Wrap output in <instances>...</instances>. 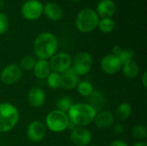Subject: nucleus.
I'll use <instances>...</instances> for the list:
<instances>
[{
    "mask_svg": "<svg viewBox=\"0 0 147 146\" xmlns=\"http://www.w3.org/2000/svg\"><path fill=\"white\" fill-rule=\"evenodd\" d=\"M59 42L57 37L50 32L40 34L34 41V52L39 59H51L58 49Z\"/></svg>",
    "mask_w": 147,
    "mask_h": 146,
    "instance_id": "obj_1",
    "label": "nucleus"
},
{
    "mask_svg": "<svg viewBox=\"0 0 147 146\" xmlns=\"http://www.w3.org/2000/svg\"><path fill=\"white\" fill-rule=\"evenodd\" d=\"M96 113L97 112L88 103L81 102L72 104L67 112V115L70 121L76 126L84 127L94 121Z\"/></svg>",
    "mask_w": 147,
    "mask_h": 146,
    "instance_id": "obj_2",
    "label": "nucleus"
},
{
    "mask_svg": "<svg viewBox=\"0 0 147 146\" xmlns=\"http://www.w3.org/2000/svg\"><path fill=\"white\" fill-rule=\"evenodd\" d=\"M19 120L17 108L9 102L0 103V133L12 130Z\"/></svg>",
    "mask_w": 147,
    "mask_h": 146,
    "instance_id": "obj_3",
    "label": "nucleus"
},
{
    "mask_svg": "<svg viewBox=\"0 0 147 146\" xmlns=\"http://www.w3.org/2000/svg\"><path fill=\"white\" fill-rule=\"evenodd\" d=\"M99 22V16L96 10L90 8L81 9L76 17V27L81 33H90L95 30Z\"/></svg>",
    "mask_w": 147,
    "mask_h": 146,
    "instance_id": "obj_4",
    "label": "nucleus"
},
{
    "mask_svg": "<svg viewBox=\"0 0 147 146\" xmlns=\"http://www.w3.org/2000/svg\"><path fill=\"white\" fill-rule=\"evenodd\" d=\"M70 120L67 113L55 109L46 117V126L53 133H62L68 129Z\"/></svg>",
    "mask_w": 147,
    "mask_h": 146,
    "instance_id": "obj_5",
    "label": "nucleus"
},
{
    "mask_svg": "<svg viewBox=\"0 0 147 146\" xmlns=\"http://www.w3.org/2000/svg\"><path fill=\"white\" fill-rule=\"evenodd\" d=\"M44 5L39 0H27L21 8L22 16L28 21L39 19L43 14Z\"/></svg>",
    "mask_w": 147,
    "mask_h": 146,
    "instance_id": "obj_6",
    "label": "nucleus"
},
{
    "mask_svg": "<svg viewBox=\"0 0 147 146\" xmlns=\"http://www.w3.org/2000/svg\"><path fill=\"white\" fill-rule=\"evenodd\" d=\"M92 67V58L87 52H78L73 59L72 70L79 76L87 74Z\"/></svg>",
    "mask_w": 147,
    "mask_h": 146,
    "instance_id": "obj_7",
    "label": "nucleus"
},
{
    "mask_svg": "<svg viewBox=\"0 0 147 146\" xmlns=\"http://www.w3.org/2000/svg\"><path fill=\"white\" fill-rule=\"evenodd\" d=\"M49 65L53 72L62 74L71 67V58L65 52L55 53L51 58Z\"/></svg>",
    "mask_w": 147,
    "mask_h": 146,
    "instance_id": "obj_8",
    "label": "nucleus"
},
{
    "mask_svg": "<svg viewBox=\"0 0 147 146\" xmlns=\"http://www.w3.org/2000/svg\"><path fill=\"white\" fill-rule=\"evenodd\" d=\"M22 75V71L20 66L16 64H10L2 71L0 74V80L5 85H12L20 80Z\"/></svg>",
    "mask_w": 147,
    "mask_h": 146,
    "instance_id": "obj_9",
    "label": "nucleus"
},
{
    "mask_svg": "<svg viewBox=\"0 0 147 146\" xmlns=\"http://www.w3.org/2000/svg\"><path fill=\"white\" fill-rule=\"evenodd\" d=\"M47 133L46 125L40 120L32 121L27 128V136L32 142L41 141Z\"/></svg>",
    "mask_w": 147,
    "mask_h": 146,
    "instance_id": "obj_10",
    "label": "nucleus"
},
{
    "mask_svg": "<svg viewBox=\"0 0 147 146\" xmlns=\"http://www.w3.org/2000/svg\"><path fill=\"white\" fill-rule=\"evenodd\" d=\"M90 132L81 126H76L71 132V140L77 146H88L91 142Z\"/></svg>",
    "mask_w": 147,
    "mask_h": 146,
    "instance_id": "obj_11",
    "label": "nucleus"
},
{
    "mask_svg": "<svg viewBox=\"0 0 147 146\" xmlns=\"http://www.w3.org/2000/svg\"><path fill=\"white\" fill-rule=\"evenodd\" d=\"M122 65L117 56L113 54H108L102 59L101 61V68L103 72L107 74H115L118 72Z\"/></svg>",
    "mask_w": 147,
    "mask_h": 146,
    "instance_id": "obj_12",
    "label": "nucleus"
},
{
    "mask_svg": "<svg viewBox=\"0 0 147 146\" xmlns=\"http://www.w3.org/2000/svg\"><path fill=\"white\" fill-rule=\"evenodd\" d=\"M78 83V75L72 70L71 67L60 74V87L65 89H73L77 87Z\"/></svg>",
    "mask_w": 147,
    "mask_h": 146,
    "instance_id": "obj_13",
    "label": "nucleus"
},
{
    "mask_svg": "<svg viewBox=\"0 0 147 146\" xmlns=\"http://www.w3.org/2000/svg\"><path fill=\"white\" fill-rule=\"evenodd\" d=\"M116 10L115 3L113 0H101L96 5V10L98 16L102 18H111Z\"/></svg>",
    "mask_w": 147,
    "mask_h": 146,
    "instance_id": "obj_14",
    "label": "nucleus"
},
{
    "mask_svg": "<svg viewBox=\"0 0 147 146\" xmlns=\"http://www.w3.org/2000/svg\"><path fill=\"white\" fill-rule=\"evenodd\" d=\"M94 121L96 127L100 129L109 128L112 126L115 122V115L109 111H100L96 113Z\"/></svg>",
    "mask_w": 147,
    "mask_h": 146,
    "instance_id": "obj_15",
    "label": "nucleus"
},
{
    "mask_svg": "<svg viewBox=\"0 0 147 146\" xmlns=\"http://www.w3.org/2000/svg\"><path fill=\"white\" fill-rule=\"evenodd\" d=\"M46 100L45 92L38 87L32 88L28 93V101L29 104L34 108L41 107Z\"/></svg>",
    "mask_w": 147,
    "mask_h": 146,
    "instance_id": "obj_16",
    "label": "nucleus"
},
{
    "mask_svg": "<svg viewBox=\"0 0 147 146\" xmlns=\"http://www.w3.org/2000/svg\"><path fill=\"white\" fill-rule=\"evenodd\" d=\"M45 15L52 21H59L63 16V10L61 7L54 2H48L43 8Z\"/></svg>",
    "mask_w": 147,
    "mask_h": 146,
    "instance_id": "obj_17",
    "label": "nucleus"
},
{
    "mask_svg": "<svg viewBox=\"0 0 147 146\" xmlns=\"http://www.w3.org/2000/svg\"><path fill=\"white\" fill-rule=\"evenodd\" d=\"M34 74L37 78L44 79L47 78V76L51 72L49 62L46 59H39L36 61L35 65L33 69Z\"/></svg>",
    "mask_w": 147,
    "mask_h": 146,
    "instance_id": "obj_18",
    "label": "nucleus"
},
{
    "mask_svg": "<svg viewBox=\"0 0 147 146\" xmlns=\"http://www.w3.org/2000/svg\"><path fill=\"white\" fill-rule=\"evenodd\" d=\"M122 71L126 77L127 78H135L140 73L139 65L135 60H131L124 65H122Z\"/></svg>",
    "mask_w": 147,
    "mask_h": 146,
    "instance_id": "obj_19",
    "label": "nucleus"
},
{
    "mask_svg": "<svg viewBox=\"0 0 147 146\" xmlns=\"http://www.w3.org/2000/svg\"><path fill=\"white\" fill-rule=\"evenodd\" d=\"M105 102V98L104 96L98 91H93L91 95L89 96V105L91 106L96 112L101 110L102 108L103 107Z\"/></svg>",
    "mask_w": 147,
    "mask_h": 146,
    "instance_id": "obj_20",
    "label": "nucleus"
},
{
    "mask_svg": "<svg viewBox=\"0 0 147 146\" xmlns=\"http://www.w3.org/2000/svg\"><path fill=\"white\" fill-rule=\"evenodd\" d=\"M133 113V108L131 104L127 102H123L120 104L115 111L116 117L121 120H127Z\"/></svg>",
    "mask_w": 147,
    "mask_h": 146,
    "instance_id": "obj_21",
    "label": "nucleus"
},
{
    "mask_svg": "<svg viewBox=\"0 0 147 146\" xmlns=\"http://www.w3.org/2000/svg\"><path fill=\"white\" fill-rule=\"evenodd\" d=\"M99 29L104 34H109L113 32L115 27V21L112 18H101L99 19L98 26Z\"/></svg>",
    "mask_w": 147,
    "mask_h": 146,
    "instance_id": "obj_22",
    "label": "nucleus"
},
{
    "mask_svg": "<svg viewBox=\"0 0 147 146\" xmlns=\"http://www.w3.org/2000/svg\"><path fill=\"white\" fill-rule=\"evenodd\" d=\"M77 89H78V92L82 96H84V97H89L91 95V93L94 91V88L89 81L79 82L78 84L77 85Z\"/></svg>",
    "mask_w": 147,
    "mask_h": 146,
    "instance_id": "obj_23",
    "label": "nucleus"
},
{
    "mask_svg": "<svg viewBox=\"0 0 147 146\" xmlns=\"http://www.w3.org/2000/svg\"><path fill=\"white\" fill-rule=\"evenodd\" d=\"M72 104H73V102L69 96H62L61 98L58 100L56 106H57L58 110L67 113L69 109L71 108V107L72 106Z\"/></svg>",
    "mask_w": 147,
    "mask_h": 146,
    "instance_id": "obj_24",
    "label": "nucleus"
},
{
    "mask_svg": "<svg viewBox=\"0 0 147 146\" xmlns=\"http://www.w3.org/2000/svg\"><path fill=\"white\" fill-rule=\"evenodd\" d=\"M36 63V59L32 56H25L20 61V68L24 71H33Z\"/></svg>",
    "mask_w": 147,
    "mask_h": 146,
    "instance_id": "obj_25",
    "label": "nucleus"
},
{
    "mask_svg": "<svg viewBox=\"0 0 147 146\" xmlns=\"http://www.w3.org/2000/svg\"><path fill=\"white\" fill-rule=\"evenodd\" d=\"M47 85L50 89H58L60 88V74L51 71L47 77Z\"/></svg>",
    "mask_w": 147,
    "mask_h": 146,
    "instance_id": "obj_26",
    "label": "nucleus"
},
{
    "mask_svg": "<svg viewBox=\"0 0 147 146\" xmlns=\"http://www.w3.org/2000/svg\"><path fill=\"white\" fill-rule=\"evenodd\" d=\"M135 55V52L134 50L131 49V48H127V49H122L121 52L120 53V55L118 56L121 65H124L131 60H134Z\"/></svg>",
    "mask_w": 147,
    "mask_h": 146,
    "instance_id": "obj_27",
    "label": "nucleus"
},
{
    "mask_svg": "<svg viewBox=\"0 0 147 146\" xmlns=\"http://www.w3.org/2000/svg\"><path fill=\"white\" fill-rule=\"evenodd\" d=\"M132 135L137 139H140L143 140L146 138L147 132L146 127L142 125H137L135 126L133 130H132Z\"/></svg>",
    "mask_w": 147,
    "mask_h": 146,
    "instance_id": "obj_28",
    "label": "nucleus"
},
{
    "mask_svg": "<svg viewBox=\"0 0 147 146\" xmlns=\"http://www.w3.org/2000/svg\"><path fill=\"white\" fill-rule=\"evenodd\" d=\"M9 25V22L8 16L4 13L0 12V34H3L7 32Z\"/></svg>",
    "mask_w": 147,
    "mask_h": 146,
    "instance_id": "obj_29",
    "label": "nucleus"
},
{
    "mask_svg": "<svg viewBox=\"0 0 147 146\" xmlns=\"http://www.w3.org/2000/svg\"><path fill=\"white\" fill-rule=\"evenodd\" d=\"M114 131L116 134L120 135V134H122L123 132H124V126L121 125V124H116L115 126H114Z\"/></svg>",
    "mask_w": 147,
    "mask_h": 146,
    "instance_id": "obj_30",
    "label": "nucleus"
},
{
    "mask_svg": "<svg viewBox=\"0 0 147 146\" xmlns=\"http://www.w3.org/2000/svg\"><path fill=\"white\" fill-rule=\"evenodd\" d=\"M109 146H128L127 144L122 140H120V139H116V140H114Z\"/></svg>",
    "mask_w": 147,
    "mask_h": 146,
    "instance_id": "obj_31",
    "label": "nucleus"
},
{
    "mask_svg": "<svg viewBox=\"0 0 147 146\" xmlns=\"http://www.w3.org/2000/svg\"><path fill=\"white\" fill-rule=\"evenodd\" d=\"M121 51H122V48H121L120 46H115L112 48V54L118 57V56L120 55V53L121 52Z\"/></svg>",
    "mask_w": 147,
    "mask_h": 146,
    "instance_id": "obj_32",
    "label": "nucleus"
},
{
    "mask_svg": "<svg viewBox=\"0 0 147 146\" xmlns=\"http://www.w3.org/2000/svg\"><path fill=\"white\" fill-rule=\"evenodd\" d=\"M142 83L144 85L145 88H147V72H144V74L142 75V78H141Z\"/></svg>",
    "mask_w": 147,
    "mask_h": 146,
    "instance_id": "obj_33",
    "label": "nucleus"
},
{
    "mask_svg": "<svg viewBox=\"0 0 147 146\" xmlns=\"http://www.w3.org/2000/svg\"><path fill=\"white\" fill-rule=\"evenodd\" d=\"M134 146H147V144L146 143V142H142V141H140V142L136 143V144H135Z\"/></svg>",
    "mask_w": 147,
    "mask_h": 146,
    "instance_id": "obj_34",
    "label": "nucleus"
},
{
    "mask_svg": "<svg viewBox=\"0 0 147 146\" xmlns=\"http://www.w3.org/2000/svg\"><path fill=\"white\" fill-rule=\"evenodd\" d=\"M3 7V2L2 0H0V9Z\"/></svg>",
    "mask_w": 147,
    "mask_h": 146,
    "instance_id": "obj_35",
    "label": "nucleus"
},
{
    "mask_svg": "<svg viewBox=\"0 0 147 146\" xmlns=\"http://www.w3.org/2000/svg\"><path fill=\"white\" fill-rule=\"evenodd\" d=\"M70 1H71V2H79L81 0H70Z\"/></svg>",
    "mask_w": 147,
    "mask_h": 146,
    "instance_id": "obj_36",
    "label": "nucleus"
},
{
    "mask_svg": "<svg viewBox=\"0 0 147 146\" xmlns=\"http://www.w3.org/2000/svg\"><path fill=\"white\" fill-rule=\"evenodd\" d=\"M89 146H97V145H89Z\"/></svg>",
    "mask_w": 147,
    "mask_h": 146,
    "instance_id": "obj_37",
    "label": "nucleus"
}]
</instances>
